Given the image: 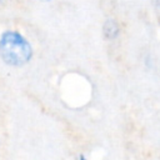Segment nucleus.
<instances>
[{
	"instance_id": "nucleus-1",
	"label": "nucleus",
	"mask_w": 160,
	"mask_h": 160,
	"mask_svg": "<svg viewBox=\"0 0 160 160\" xmlns=\"http://www.w3.org/2000/svg\"><path fill=\"white\" fill-rule=\"evenodd\" d=\"M32 56L31 44L16 30H5L0 35V58L11 66H22Z\"/></svg>"
},
{
	"instance_id": "nucleus-2",
	"label": "nucleus",
	"mask_w": 160,
	"mask_h": 160,
	"mask_svg": "<svg viewBox=\"0 0 160 160\" xmlns=\"http://www.w3.org/2000/svg\"><path fill=\"white\" fill-rule=\"evenodd\" d=\"M120 24L115 19H106L102 24V35L106 40H115L120 35Z\"/></svg>"
},
{
	"instance_id": "nucleus-3",
	"label": "nucleus",
	"mask_w": 160,
	"mask_h": 160,
	"mask_svg": "<svg viewBox=\"0 0 160 160\" xmlns=\"http://www.w3.org/2000/svg\"><path fill=\"white\" fill-rule=\"evenodd\" d=\"M155 9L160 12V0H155Z\"/></svg>"
},
{
	"instance_id": "nucleus-4",
	"label": "nucleus",
	"mask_w": 160,
	"mask_h": 160,
	"mask_svg": "<svg viewBox=\"0 0 160 160\" xmlns=\"http://www.w3.org/2000/svg\"><path fill=\"white\" fill-rule=\"evenodd\" d=\"M5 1H6V0H0V6H1V5H4V4H5Z\"/></svg>"
},
{
	"instance_id": "nucleus-5",
	"label": "nucleus",
	"mask_w": 160,
	"mask_h": 160,
	"mask_svg": "<svg viewBox=\"0 0 160 160\" xmlns=\"http://www.w3.org/2000/svg\"><path fill=\"white\" fill-rule=\"evenodd\" d=\"M40 1H45L46 2V1H51V0H40Z\"/></svg>"
}]
</instances>
